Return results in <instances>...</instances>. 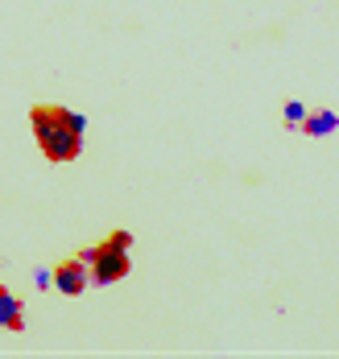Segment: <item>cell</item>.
Returning <instances> with one entry per match:
<instances>
[{
    "mask_svg": "<svg viewBox=\"0 0 339 359\" xmlns=\"http://www.w3.org/2000/svg\"><path fill=\"white\" fill-rule=\"evenodd\" d=\"M29 128H34V141L46 153V161L54 165H71L83 153V133H87V116L71 108H58V104H34L29 108Z\"/></svg>",
    "mask_w": 339,
    "mask_h": 359,
    "instance_id": "6da1fadb",
    "label": "cell"
},
{
    "mask_svg": "<svg viewBox=\"0 0 339 359\" xmlns=\"http://www.w3.org/2000/svg\"><path fill=\"white\" fill-rule=\"evenodd\" d=\"M79 256L91 264V285H116V281H124V277L133 273V256H128L124 248H112L108 240L83 248Z\"/></svg>",
    "mask_w": 339,
    "mask_h": 359,
    "instance_id": "7a4b0ae2",
    "label": "cell"
},
{
    "mask_svg": "<svg viewBox=\"0 0 339 359\" xmlns=\"http://www.w3.org/2000/svg\"><path fill=\"white\" fill-rule=\"evenodd\" d=\"M54 289L62 297H79L83 289H91V264L83 256H71V260L54 264Z\"/></svg>",
    "mask_w": 339,
    "mask_h": 359,
    "instance_id": "3957f363",
    "label": "cell"
},
{
    "mask_svg": "<svg viewBox=\"0 0 339 359\" xmlns=\"http://www.w3.org/2000/svg\"><path fill=\"white\" fill-rule=\"evenodd\" d=\"M0 326L13 330V334L25 330V306H21V297L13 289H4V285H0Z\"/></svg>",
    "mask_w": 339,
    "mask_h": 359,
    "instance_id": "277c9868",
    "label": "cell"
},
{
    "mask_svg": "<svg viewBox=\"0 0 339 359\" xmlns=\"http://www.w3.org/2000/svg\"><path fill=\"white\" fill-rule=\"evenodd\" d=\"M335 128H339V116H335L331 108H323V111H310V116L302 120V133H306V137H331Z\"/></svg>",
    "mask_w": 339,
    "mask_h": 359,
    "instance_id": "5b68a950",
    "label": "cell"
},
{
    "mask_svg": "<svg viewBox=\"0 0 339 359\" xmlns=\"http://www.w3.org/2000/svg\"><path fill=\"white\" fill-rule=\"evenodd\" d=\"M306 116H310V111L302 108L298 100H290V104H286V124H290V128H298V124L306 120Z\"/></svg>",
    "mask_w": 339,
    "mask_h": 359,
    "instance_id": "8992f818",
    "label": "cell"
}]
</instances>
